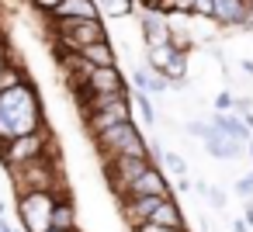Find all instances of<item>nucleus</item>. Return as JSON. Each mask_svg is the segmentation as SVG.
<instances>
[{"instance_id": "34", "label": "nucleus", "mask_w": 253, "mask_h": 232, "mask_svg": "<svg viewBox=\"0 0 253 232\" xmlns=\"http://www.w3.org/2000/svg\"><path fill=\"white\" fill-rule=\"evenodd\" d=\"M243 222H246V225H250V229H253V201H250V204H246V215H243Z\"/></svg>"}, {"instance_id": "18", "label": "nucleus", "mask_w": 253, "mask_h": 232, "mask_svg": "<svg viewBox=\"0 0 253 232\" xmlns=\"http://www.w3.org/2000/svg\"><path fill=\"white\" fill-rule=\"evenodd\" d=\"M170 59H173V49H170L167 42H160V45H146V70L163 73Z\"/></svg>"}, {"instance_id": "43", "label": "nucleus", "mask_w": 253, "mask_h": 232, "mask_svg": "<svg viewBox=\"0 0 253 232\" xmlns=\"http://www.w3.org/2000/svg\"><path fill=\"white\" fill-rule=\"evenodd\" d=\"M246 4H250V0H246Z\"/></svg>"}, {"instance_id": "15", "label": "nucleus", "mask_w": 253, "mask_h": 232, "mask_svg": "<svg viewBox=\"0 0 253 232\" xmlns=\"http://www.w3.org/2000/svg\"><path fill=\"white\" fill-rule=\"evenodd\" d=\"M77 56H80L84 63H90V66H118V52H115L111 39H104V42H94V45L80 49Z\"/></svg>"}, {"instance_id": "10", "label": "nucleus", "mask_w": 253, "mask_h": 232, "mask_svg": "<svg viewBox=\"0 0 253 232\" xmlns=\"http://www.w3.org/2000/svg\"><path fill=\"white\" fill-rule=\"evenodd\" d=\"M211 128L218 132V135H225V139H232V142H239V146H246L250 139H253V132L243 125V118L239 115H232V111H215L211 115Z\"/></svg>"}, {"instance_id": "25", "label": "nucleus", "mask_w": 253, "mask_h": 232, "mask_svg": "<svg viewBox=\"0 0 253 232\" xmlns=\"http://www.w3.org/2000/svg\"><path fill=\"white\" fill-rule=\"evenodd\" d=\"M184 132H187L191 139H205V135L211 132V125H205V121H198V118H194V121H187V125H184Z\"/></svg>"}, {"instance_id": "44", "label": "nucleus", "mask_w": 253, "mask_h": 232, "mask_svg": "<svg viewBox=\"0 0 253 232\" xmlns=\"http://www.w3.org/2000/svg\"><path fill=\"white\" fill-rule=\"evenodd\" d=\"M250 201H253V197H250Z\"/></svg>"}, {"instance_id": "32", "label": "nucleus", "mask_w": 253, "mask_h": 232, "mask_svg": "<svg viewBox=\"0 0 253 232\" xmlns=\"http://www.w3.org/2000/svg\"><path fill=\"white\" fill-rule=\"evenodd\" d=\"M239 70H243L246 80H253V59H239Z\"/></svg>"}, {"instance_id": "39", "label": "nucleus", "mask_w": 253, "mask_h": 232, "mask_svg": "<svg viewBox=\"0 0 253 232\" xmlns=\"http://www.w3.org/2000/svg\"><path fill=\"white\" fill-rule=\"evenodd\" d=\"M246 156H253V139H250V142H246Z\"/></svg>"}, {"instance_id": "33", "label": "nucleus", "mask_w": 253, "mask_h": 232, "mask_svg": "<svg viewBox=\"0 0 253 232\" xmlns=\"http://www.w3.org/2000/svg\"><path fill=\"white\" fill-rule=\"evenodd\" d=\"M14 59V52H11V45H4V49H0V70H4L7 63Z\"/></svg>"}, {"instance_id": "21", "label": "nucleus", "mask_w": 253, "mask_h": 232, "mask_svg": "<svg viewBox=\"0 0 253 232\" xmlns=\"http://www.w3.org/2000/svg\"><path fill=\"white\" fill-rule=\"evenodd\" d=\"M128 104H132V108H139V115H142V125H156V108H153L149 94L128 90Z\"/></svg>"}, {"instance_id": "26", "label": "nucleus", "mask_w": 253, "mask_h": 232, "mask_svg": "<svg viewBox=\"0 0 253 232\" xmlns=\"http://www.w3.org/2000/svg\"><path fill=\"white\" fill-rule=\"evenodd\" d=\"M28 4H32V7H35V11H39L42 18H49V14H52V11H56V7L63 4V0H28Z\"/></svg>"}, {"instance_id": "40", "label": "nucleus", "mask_w": 253, "mask_h": 232, "mask_svg": "<svg viewBox=\"0 0 253 232\" xmlns=\"http://www.w3.org/2000/svg\"><path fill=\"white\" fill-rule=\"evenodd\" d=\"M45 232H63V229H52V225H49V229H45ZM73 232H80V229H73Z\"/></svg>"}, {"instance_id": "20", "label": "nucleus", "mask_w": 253, "mask_h": 232, "mask_svg": "<svg viewBox=\"0 0 253 232\" xmlns=\"http://www.w3.org/2000/svg\"><path fill=\"white\" fill-rule=\"evenodd\" d=\"M25 80H28V70H25L18 59H11L4 70H0V94L11 90V87H18V83H25Z\"/></svg>"}, {"instance_id": "2", "label": "nucleus", "mask_w": 253, "mask_h": 232, "mask_svg": "<svg viewBox=\"0 0 253 232\" xmlns=\"http://www.w3.org/2000/svg\"><path fill=\"white\" fill-rule=\"evenodd\" d=\"M11 173V187H14V197L28 194V191H49V194H66V184H63V166H59V156H42L35 163H25V166H14L7 170Z\"/></svg>"}, {"instance_id": "6", "label": "nucleus", "mask_w": 253, "mask_h": 232, "mask_svg": "<svg viewBox=\"0 0 253 232\" xmlns=\"http://www.w3.org/2000/svg\"><path fill=\"white\" fill-rule=\"evenodd\" d=\"M125 90H128V87H125V77H122L118 66H94V70L87 73V80H84L77 90H70V94H73L77 104H84V101L94 97V94H125Z\"/></svg>"}, {"instance_id": "28", "label": "nucleus", "mask_w": 253, "mask_h": 232, "mask_svg": "<svg viewBox=\"0 0 253 232\" xmlns=\"http://www.w3.org/2000/svg\"><path fill=\"white\" fill-rule=\"evenodd\" d=\"M132 232H184V229H167V225H156V222H139V225H132Z\"/></svg>"}, {"instance_id": "7", "label": "nucleus", "mask_w": 253, "mask_h": 232, "mask_svg": "<svg viewBox=\"0 0 253 232\" xmlns=\"http://www.w3.org/2000/svg\"><path fill=\"white\" fill-rule=\"evenodd\" d=\"M101 166H104V180H108V187H111V194L115 197H125V191H128V184L149 166V159H135V156H115V159H101Z\"/></svg>"}, {"instance_id": "29", "label": "nucleus", "mask_w": 253, "mask_h": 232, "mask_svg": "<svg viewBox=\"0 0 253 232\" xmlns=\"http://www.w3.org/2000/svg\"><path fill=\"white\" fill-rule=\"evenodd\" d=\"M205 197H208L215 208H225V204H229V197H225V191H222V187H208V194H205Z\"/></svg>"}, {"instance_id": "1", "label": "nucleus", "mask_w": 253, "mask_h": 232, "mask_svg": "<svg viewBox=\"0 0 253 232\" xmlns=\"http://www.w3.org/2000/svg\"><path fill=\"white\" fill-rule=\"evenodd\" d=\"M39 128H45V111L39 101V87L28 77L25 83L0 94V146Z\"/></svg>"}, {"instance_id": "23", "label": "nucleus", "mask_w": 253, "mask_h": 232, "mask_svg": "<svg viewBox=\"0 0 253 232\" xmlns=\"http://www.w3.org/2000/svg\"><path fill=\"white\" fill-rule=\"evenodd\" d=\"M160 163H163V166H167L170 173H177V177H187V159H184L180 153H167V149H163Z\"/></svg>"}, {"instance_id": "42", "label": "nucleus", "mask_w": 253, "mask_h": 232, "mask_svg": "<svg viewBox=\"0 0 253 232\" xmlns=\"http://www.w3.org/2000/svg\"><path fill=\"white\" fill-rule=\"evenodd\" d=\"M184 232H191V229H184Z\"/></svg>"}, {"instance_id": "31", "label": "nucleus", "mask_w": 253, "mask_h": 232, "mask_svg": "<svg viewBox=\"0 0 253 232\" xmlns=\"http://www.w3.org/2000/svg\"><path fill=\"white\" fill-rule=\"evenodd\" d=\"M135 7L146 14V11H160V0H135Z\"/></svg>"}, {"instance_id": "22", "label": "nucleus", "mask_w": 253, "mask_h": 232, "mask_svg": "<svg viewBox=\"0 0 253 232\" xmlns=\"http://www.w3.org/2000/svg\"><path fill=\"white\" fill-rule=\"evenodd\" d=\"M191 4L194 0H160V14H167V18H191Z\"/></svg>"}, {"instance_id": "35", "label": "nucleus", "mask_w": 253, "mask_h": 232, "mask_svg": "<svg viewBox=\"0 0 253 232\" xmlns=\"http://www.w3.org/2000/svg\"><path fill=\"white\" fill-rule=\"evenodd\" d=\"M232 232H250V225H246V222L239 218V222H232Z\"/></svg>"}, {"instance_id": "38", "label": "nucleus", "mask_w": 253, "mask_h": 232, "mask_svg": "<svg viewBox=\"0 0 253 232\" xmlns=\"http://www.w3.org/2000/svg\"><path fill=\"white\" fill-rule=\"evenodd\" d=\"M7 45V35H4V28H0V49H4Z\"/></svg>"}, {"instance_id": "13", "label": "nucleus", "mask_w": 253, "mask_h": 232, "mask_svg": "<svg viewBox=\"0 0 253 232\" xmlns=\"http://www.w3.org/2000/svg\"><path fill=\"white\" fill-rule=\"evenodd\" d=\"M49 18H73V21H90V18H101L97 11V0H63V4L49 14Z\"/></svg>"}, {"instance_id": "11", "label": "nucleus", "mask_w": 253, "mask_h": 232, "mask_svg": "<svg viewBox=\"0 0 253 232\" xmlns=\"http://www.w3.org/2000/svg\"><path fill=\"white\" fill-rule=\"evenodd\" d=\"M211 125V121H208ZM205 142V153L211 156V159H222V163H229V159H239L243 153H246V146H239V142H232V139H225V135H218L215 128L201 139Z\"/></svg>"}, {"instance_id": "16", "label": "nucleus", "mask_w": 253, "mask_h": 232, "mask_svg": "<svg viewBox=\"0 0 253 232\" xmlns=\"http://www.w3.org/2000/svg\"><path fill=\"white\" fill-rule=\"evenodd\" d=\"M132 83H135V90H139V94H149V97H156V94L170 90V83H167L160 73L146 70V66H135V70H132Z\"/></svg>"}, {"instance_id": "19", "label": "nucleus", "mask_w": 253, "mask_h": 232, "mask_svg": "<svg viewBox=\"0 0 253 232\" xmlns=\"http://www.w3.org/2000/svg\"><path fill=\"white\" fill-rule=\"evenodd\" d=\"M97 11H101V21L104 18L122 21V18H128L135 11V0H97Z\"/></svg>"}, {"instance_id": "5", "label": "nucleus", "mask_w": 253, "mask_h": 232, "mask_svg": "<svg viewBox=\"0 0 253 232\" xmlns=\"http://www.w3.org/2000/svg\"><path fill=\"white\" fill-rule=\"evenodd\" d=\"M14 201H18V218H21L25 232H45L49 229L56 194H49V191H28V194L14 197Z\"/></svg>"}, {"instance_id": "8", "label": "nucleus", "mask_w": 253, "mask_h": 232, "mask_svg": "<svg viewBox=\"0 0 253 232\" xmlns=\"http://www.w3.org/2000/svg\"><path fill=\"white\" fill-rule=\"evenodd\" d=\"M246 14H250L246 0H211V25H218L222 32H239Z\"/></svg>"}, {"instance_id": "9", "label": "nucleus", "mask_w": 253, "mask_h": 232, "mask_svg": "<svg viewBox=\"0 0 253 232\" xmlns=\"http://www.w3.org/2000/svg\"><path fill=\"white\" fill-rule=\"evenodd\" d=\"M125 194H132V197H146V194H156V197H167L170 194V180L163 177V170L156 166V163H149L132 184H128V191Z\"/></svg>"}, {"instance_id": "27", "label": "nucleus", "mask_w": 253, "mask_h": 232, "mask_svg": "<svg viewBox=\"0 0 253 232\" xmlns=\"http://www.w3.org/2000/svg\"><path fill=\"white\" fill-rule=\"evenodd\" d=\"M236 194H239V197H246V201L253 197V173L239 177V184H236Z\"/></svg>"}, {"instance_id": "17", "label": "nucleus", "mask_w": 253, "mask_h": 232, "mask_svg": "<svg viewBox=\"0 0 253 232\" xmlns=\"http://www.w3.org/2000/svg\"><path fill=\"white\" fill-rule=\"evenodd\" d=\"M149 222L167 225V229H187V225H184V211L177 208V201H173V197H163V204L153 211V218H149Z\"/></svg>"}, {"instance_id": "41", "label": "nucleus", "mask_w": 253, "mask_h": 232, "mask_svg": "<svg viewBox=\"0 0 253 232\" xmlns=\"http://www.w3.org/2000/svg\"><path fill=\"white\" fill-rule=\"evenodd\" d=\"M250 11H253V0H250Z\"/></svg>"}, {"instance_id": "24", "label": "nucleus", "mask_w": 253, "mask_h": 232, "mask_svg": "<svg viewBox=\"0 0 253 232\" xmlns=\"http://www.w3.org/2000/svg\"><path fill=\"white\" fill-rule=\"evenodd\" d=\"M191 18L194 21H211V0H194V4H191Z\"/></svg>"}, {"instance_id": "12", "label": "nucleus", "mask_w": 253, "mask_h": 232, "mask_svg": "<svg viewBox=\"0 0 253 232\" xmlns=\"http://www.w3.org/2000/svg\"><path fill=\"white\" fill-rule=\"evenodd\" d=\"M139 32H142V42L146 45H160L170 35V21L160 11H146V14H139Z\"/></svg>"}, {"instance_id": "36", "label": "nucleus", "mask_w": 253, "mask_h": 232, "mask_svg": "<svg viewBox=\"0 0 253 232\" xmlns=\"http://www.w3.org/2000/svg\"><path fill=\"white\" fill-rule=\"evenodd\" d=\"M239 32H253V11L246 14V21H243V28H239Z\"/></svg>"}, {"instance_id": "4", "label": "nucleus", "mask_w": 253, "mask_h": 232, "mask_svg": "<svg viewBox=\"0 0 253 232\" xmlns=\"http://www.w3.org/2000/svg\"><path fill=\"white\" fill-rule=\"evenodd\" d=\"M90 139H94V149L101 153V159H115V156L146 159V135L139 132L135 118L118 121V125H111V128H104V132L90 135Z\"/></svg>"}, {"instance_id": "3", "label": "nucleus", "mask_w": 253, "mask_h": 232, "mask_svg": "<svg viewBox=\"0 0 253 232\" xmlns=\"http://www.w3.org/2000/svg\"><path fill=\"white\" fill-rule=\"evenodd\" d=\"M42 156H59V142L52 135V128H39V132H28V135H18L11 142L0 146V163L4 170H14V166H25V163H35Z\"/></svg>"}, {"instance_id": "14", "label": "nucleus", "mask_w": 253, "mask_h": 232, "mask_svg": "<svg viewBox=\"0 0 253 232\" xmlns=\"http://www.w3.org/2000/svg\"><path fill=\"white\" fill-rule=\"evenodd\" d=\"M49 225H52V229H63V232L80 229V225H77V208H73V197H70V194H59V197H56Z\"/></svg>"}, {"instance_id": "30", "label": "nucleus", "mask_w": 253, "mask_h": 232, "mask_svg": "<svg viewBox=\"0 0 253 232\" xmlns=\"http://www.w3.org/2000/svg\"><path fill=\"white\" fill-rule=\"evenodd\" d=\"M215 111H232V94H229V90H222V94L215 97Z\"/></svg>"}, {"instance_id": "37", "label": "nucleus", "mask_w": 253, "mask_h": 232, "mask_svg": "<svg viewBox=\"0 0 253 232\" xmlns=\"http://www.w3.org/2000/svg\"><path fill=\"white\" fill-rule=\"evenodd\" d=\"M243 125H246V128L253 132V111H246V115H243Z\"/></svg>"}]
</instances>
